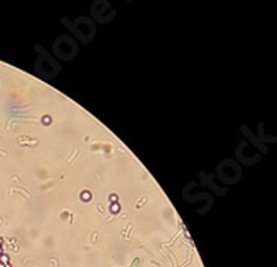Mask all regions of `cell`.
<instances>
[{
  "mask_svg": "<svg viewBox=\"0 0 277 267\" xmlns=\"http://www.w3.org/2000/svg\"><path fill=\"white\" fill-rule=\"evenodd\" d=\"M110 210H111V213H112V215H118V213L121 212V205H119L118 202H115V203H111Z\"/></svg>",
  "mask_w": 277,
  "mask_h": 267,
  "instance_id": "obj_1",
  "label": "cell"
},
{
  "mask_svg": "<svg viewBox=\"0 0 277 267\" xmlns=\"http://www.w3.org/2000/svg\"><path fill=\"white\" fill-rule=\"evenodd\" d=\"M81 198L83 199V201H90L92 194H90L89 191H82V192H81Z\"/></svg>",
  "mask_w": 277,
  "mask_h": 267,
  "instance_id": "obj_2",
  "label": "cell"
},
{
  "mask_svg": "<svg viewBox=\"0 0 277 267\" xmlns=\"http://www.w3.org/2000/svg\"><path fill=\"white\" fill-rule=\"evenodd\" d=\"M9 262H10V257L7 256V255H4V253H3L1 256H0V263H3L4 266H6V264H7Z\"/></svg>",
  "mask_w": 277,
  "mask_h": 267,
  "instance_id": "obj_3",
  "label": "cell"
},
{
  "mask_svg": "<svg viewBox=\"0 0 277 267\" xmlns=\"http://www.w3.org/2000/svg\"><path fill=\"white\" fill-rule=\"evenodd\" d=\"M110 202H111V203L118 202V195H116V194H111V195H110Z\"/></svg>",
  "mask_w": 277,
  "mask_h": 267,
  "instance_id": "obj_4",
  "label": "cell"
},
{
  "mask_svg": "<svg viewBox=\"0 0 277 267\" xmlns=\"http://www.w3.org/2000/svg\"><path fill=\"white\" fill-rule=\"evenodd\" d=\"M42 122H43V123H44V125H49V123H50V122H51V118L49 116V115H46V116H43Z\"/></svg>",
  "mask_w": 277,
  "mask_h": 267,
  "instance_id": "obj_5",
  "label": "cell"
},
{
  "mask_svg": "<svg viewBox=\"0 0 277 267\" xmlns=\"http://www.w3.org/2000/svg\"><path fill=\"white\" fill-rule=\"evenodd\" d=\"M4 267H13V266H11V264H10V263H7V264H6Z\"/></svg>",
  "mask_w": 277,
  "mask_h": 267,
  "instance_id": "obj_6",
  "label": "cell"
},
{
  "mask_svg": "<svg viewBox=\"0 0 277 267\" xmlns=\"http://www.w3.org/2000/svg\"><path fill=\"white\" fill-rule=\"evenodd\" d=\"M1 244H3V238L0 237V246H1Z\"/></svg>",
  "mask_w": 277,
  "mask_h": 267,
  "instance_id": "obj_7",
  "label": "cell"
},
{
  "mask_svg": "<svg viewBox=\"0 0 277 267\" xmlns=\"http://www.w3.org/2000/svg\"><path fill=\"white\" fill-rule=\"evenodd\" d=\"M3 255V249H1V246H0V256Z\"/></svg>",
  "mask_w": 277,
  "mask_h": 267,
  "instance_id": "obj_8",
  "label": "cell"
},
{
  "mask_svg": "<svg viewBox=\"0 0 277 267\" xmlns=\"http://www.w3.org/2000/svg\"><path fill=\"white\" fill-rule=\"evenodd\" d=\"M0 267H4V264H3V263H0Z\"/></svg>",
  "mask_w": 277,
  "mask_h": 267,
  "instance_id": "obj_9",
  "label": "cell"
}]
</instances>
